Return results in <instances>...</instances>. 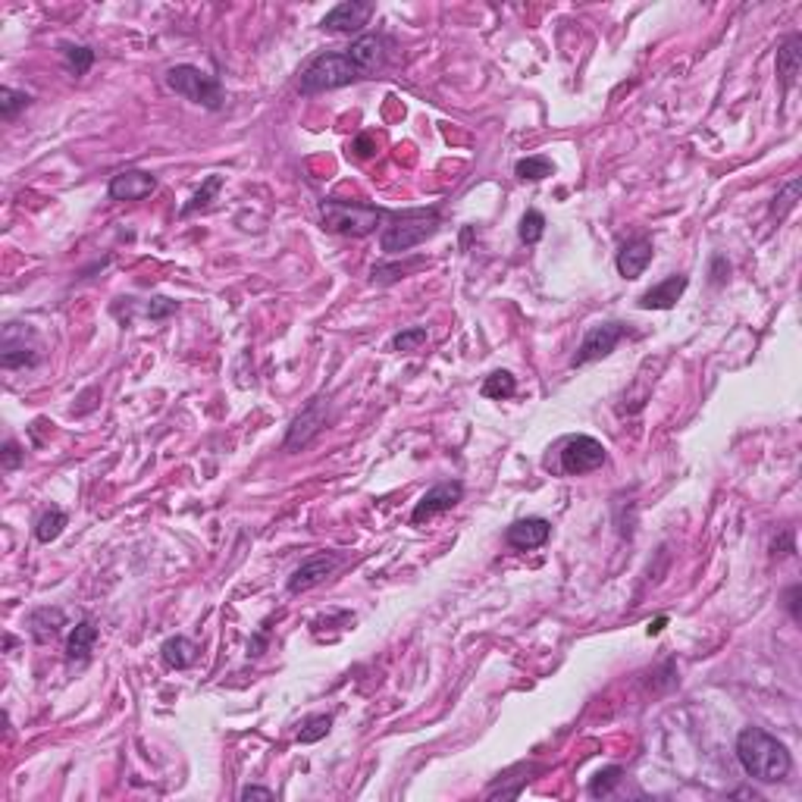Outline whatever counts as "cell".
Here are the masks:
<instances>
[{"instance_id":"obj_1","label":"cell","mask_w":802,"mask_h":802,"mask_svg":"<svg viewBox=\"0 0 802 802\" xmlns=\"http://www.w3.org/2000/svg\"><path fill=\"white\" fill-rule=\"evenodd\" d=\"M736 759H740L743 771L749 778L762 780V784H780L793 768L790 749L778 736L765 734L762 727L740 730V736H736Z\"/></svg>"},{"instance_id":"obj_2","label":"cell","mask_w":802,"mask_h":802,"mask_svg":"<svg viewBox=\"0 0 802 802\" xmlns=\"http://www.w3.org/2000/svg\"><path fill=\"white\" fill-rule=\"evenodd\" d=\"M442 226V217L439 210H405V213H392L389 226L379 236V245H383L386 254H405V251L423 245L426 238H432Z\"/></svg>"},{"instance_id":"obj_3","label":"cell","mask_w":802,"mask_h":802,"mask_svg":"<svg viewBox=\"0 0 802 802\" xmlns=\"http://www.w3.org/2000/svg\"><path fill=\"white\" fill-rule=\"evenodd\" d=\"M364 79V76L354 69V63L348 60V54H320L307 63V69L301 73V94H323L333 92V88H345L352 82Z\"/></svg>"},{"instance_id":"obj_4","label":"cell","mask_w":802,"mask_h":802,"mask_svg":"<svg viewBox=\"0 0 802 802\" xmlns=\"http://www.w3.org/2000/svg\"><path fill=\"white\" fill-rule=\"evenodd\" d=\"M320 217H323V229L335 232V236H348V238H364L370 236L379 226L383 213L377 207L367 204H348V200H323L320 204Z\"/></svg>"},{"instance_id":"obj_5","label":"cell","mask_w":802,"mask_h":802,"mask_svg":"<svg viewBox=\"0 0 802 802\" xmlns=\"http://www.w3.org/2000/svg\"><path fill=\"white\" fill-rule=\"evenodd\" d=\"M166 85L176 94H183L185 101L200 103L207 110H219L223 107V85H219L217 76L204 73V69L192 67V63H179V67L166 69Z\"/></svg>"},{"instance_id":"obj_6","label":"cell","mask_w":802,"mask_h":802,"mask_svg":"<svg viewBox=\"0 0 802 802\" xmlns=\"http://www.w3.org/2000/svg\"><path fill=\"white\" fill-rule=\"evenodd\" d=\"M44 358L41 342L22 323H6L4 326V345H0V367L4 370H22V367H38Z\"/></svg>"},{"instance_id":"obj_7","label":"cell","mask_w":802,"mask_h":802,"mask_svg":"<svg viewBox=\"0 0 802 802\" xmlns=\"http://www.w3.org/2000/svg\"><path fill=\"white\" fill-rule=\"evenodd\" d=\"M608 461V451L599 439L593 436H574L561 445V470L567 477H584L599 470Z\"/></svg>"},{"instance_id":"obj_8","label":"cell","mask_w":802,"mask_h":802,"mask_svg":"<svg viewBox=\"0 0 802 802\" xmlns=\"http://www.w3.org/2000/svg\"><path fill=\"white\" fill-rule=\"evenodd\" d=\"M627 335V323L620 320H605V323H596V326H590V333L584 335V342H580L577 354L571 358V367H584V364H593V361L599 358H608V354L618 348V342Z\"/></svg>"},{"instance_id":"obj_9","label":"cell","mask_w":802,"mask_h":802,"mask_svg":"<svg viewBox=\"0 0 802 802\" xmlns=\"http://www.w3.org/2000/svg\"><path fill=\"white\" fill-rule=\"evenodd\" d=\"M461 499H464V483H458V480L436 483L430 493H423V495H420V502L414 504L411 523H414V527H423V523H430L432 517L451 511Z\"/></svg>"},{"instance_id":"obj_10","label":"cell","mask_w":802,"mask_h":802,"mask_svg":"<svg viewBox=\"0 0 802 802\" xmlns=\"http://www.w3.org/2000/svg\"><path fill=\"white\" fill-rule=\"evenodd\" d=\"M326 398H310V405L304 407L299 417L292 420L289 426V436H286V451H299L304 445H310L316 439V432L326 426Z\"/></svg>"},{"instance_id":"obj_11","label":"cell","mask_w":802,"mask_h":802,"mask_svg":"<svg viewBox=\"0 0 802 802\" xmlns=\"http://www.w3.org/2000/svg\"><path fill=\"white\" fill-rule=\"evenodd\" d=\"M342 565V555H333V552H320V555H310L307 561H301L299 567L292 571V577H289V593H307L314 590L316 584H323L326 577H333V571Z\"/></svg>"},{"instance_id":"obj_12","label":"cell","mask_w":802,"mask_h":802,"mask_svg":"<svg viewBox=\"0 0 802 802\" xmlns=\"http://www.w3.org/2000/svg\"><path fill=\"white\" fill-rule=\"evenodd\" d=\"M548 536H552V523L546 517H521L504 530V542L514 552H533V548L546 546Z\"/></svg>"},{"instance_id":"obj_13","label":"cell","mask_w":802,"mask_h":802,"mask_svg":"<svg viewBox=\"0 0 802 802\" xmlns=\"http://www.w3.org/2000/svg\"><path fill=\"white\" fill-rule=\"evenodd\" d=\"M377 13L373 4H361V0H348V4H339L323 16L320 29L326 31H358L370 22V16Z\"/></svg>"},{"instance_id":"obj_14","label":"cell","mask_w":802,"mask_h":802,"mask_svg":"<svg viewBox=\"0 0 802 802\" xmlns=\"http://www.w3.org/2000/svg\"><path fill=\"white\" fill-rule=\"evenodd\" d=\"M154 189H157V179L147 170H122L110 179L107 195L113 200H141L151 195Z\"/></svg>"},{"instance_id":"obj_15","label":"cell","mask_w":802,"mask_h":802,"mask_svg":"<svg viewBox=\"0 0 802 802\" xmlns=\"http://www.w3.org/2000/svg\"><path fill=\"white\" fill-rule=\"evenodd\" d=\"M345 54L361 76H370L386 63V41L383 35H361L358 41H352V48Z\"/></svg>"},{"instance_id":"obj_16","label":"cell","mask_w":802,"mask_h":802,"mask_svg":"<svg viewBox=\"0 0 802 802\" xmlns=\"http://www.w3.org/2000/svg\"><path fill=\"white\" fill-rule=\"evenodd\" d=\"M690 280L683 273L677 276H668L664 282H658V286H652L649 292L639 295V310H671L677 301L683 299V292H687Z\"/></svg>"},{"instance_id":"obj_17","label":"cell","mask_w":802,"mask_h":802,"mask_svg":"<svg viewBox=\"0 0 802 802\" xmlns=\"http://www.w3.org/2000/svg\"><path fill=\"white\" fill-rule=\"evenodd\" d=\"M652 254H655V251H652V242L649 238H630V242H624L620 245V251H618V273L624 276V280H637V276H643V270L649 267L652 263Z\"/></svg>"},{"instance_id":"obj_18","label":"cell","mask_w":802,"mask_h":802,"mask_svg":"<svg viewBox=\"0 0 802 802\" xmlns=\"http://www.w3.org/2000/svg\"><path fill=\"white\" fill-rule=\"evenodd\" d=\"M799 69H802V38L790 35L778 48V79H780V88H784V92H790V88L797 85Z\"/></svg>"},{"instance_id":"obj_19","label":"cell","mask_w":802,"mask_h":802,"mask_svg":"<svg viewBox=\"0 0 802 802\" xmlns=\"http://www.w3.org/2000/svg\"><path fill=\"white\" fill-rule=\"evenodd\" d=\"M63 627H67V614L60 608H35L29 614V630L38 643H50L54 637H60Z\"/></svg>"},{"instance_id":"obj_20","label":"cell","mask_w":802,"mask_h":802,"mask_svg":"<svg viewBox=\"0 0 802 802\" xmlns=\"http://www.w3.org/2000/svg\"><path fill=\"white\" fill-rule=\"evenodd\" d=\"M94 643H98V627H94V620H79L67 639V658L69 662H88Z\"/></svg>"},{"instance_id":"obj_21","label":"cell","mask_w":802,"mask_h":802,"mask_svg":"<svg viewBox=\"0 0 802 802\" xmlns=\"http://www.w3.org/2000/svg\"><path fill=\"white\" fill-rule=\"evenodd\" d=\"M160 655H164V662L170 664V668L185 671V668H192V664H195L198 646L192 643L189 637H170L164 646H160Z\"/></svg>"},{"instance_id":"obj_22","label":"cell","mask_w":802,"mask_h":802,"mask_svg":"<svg viewBox=\"0 0 802 802\" xmlns=\"http://www.w3.org/2000/svg\"><path fill=\"white\" fill-rule=\"evenodd\" d=\"M67 523H69L67 511L57 508V504H54V508H48L41 517H38V523H35V539H38V542H44V546H48V542H54V539H60V533H63V530H67Z\"/></svg>"},{"instance_id":"obj_23","label":"cell","mask_w":802,"mask_h":802,"mask_svg":"<svg viewBox=\"0 0 802 802\" xmlns=\"http://www.w3.org/2000/svg\"><path fill=\"white\" fill-rule=\"evenodd\" d=\"M555 173V164L548 157H542V154H536V157H523L514 164V176L523 179V183H539V179L552 176Z\"/></svg>"},{"instance_id":"obj_24","label":"cell","mask_w":802,"mask_h":802,"mask_svg":"<svg viewBox=\"0 0 802 802\" xmlns=\"http://www.w3.org/2000/svg\"><path fill=\"white\" fill-rule=\"evenodd\" d=\"M620 780H624V768H618V765L602 768L596 778L590 780V797H593V799H605V797H611V793L620 787Z\"/></svg>"},{"instance_id":"obj_25","label":"cell","mask_w":802,"mask_h":802,"mask_svg":"<svg viewBox=\"0 0 802 802\" xmlns=\"http://www.w3.org/2000/svg\"><path fill=\"white\" fill-rule=\"evenodd\" d=\"M517 392V379L511 377L508 370H495L486 377V383H483V398H495V401H504L511 398Z\"/></svg>"},{"instance_id":"obj_26","label":"cell","mask_w":802,"mask_h":802,"mask_svg":"<svg viewBox=\"0 0 802 802\" xmlns=\"http://www.w3.org/2000/svg\"><path fill=\"white\" fill-rule=\"evenodd\" d=\"M63 60H67L69 73L76 76H85L88 69L94 67V50L85 48V44H63Z\"/></svg>"},{"instance_id":"obj_27","label":"cell","mask_w":802,"mask_h":802,"mask_svg":"<svg viewBox=\"0 0 802 802\" xmlns=\"http://www.w3.org/2000/svg\"><path fill=\"white\" fill-rule=\"evenodd\" d=\"M517 236H521L523 245H536L542 236H546V217H542L539 210H527L521 217V229H517Z\"/></svg>"},{"instance_id":"obj_28","label":"cell","mask_w":802,"mask_h":802,"mask_svg":"<svg viewBox=\"0 0 802 802\" xmlns=\"http://www.w3.org/2000/svg\"><path fill=\"white\" fill-rule=\"evenodd\" d=\"M29 103H31V94L16 92V88H0V116H4L6 122L16 120L19 110H25Z\"/></svg>"},{"instance_id":"obj_29","label":"cell","mask_w":802,"mask_h":802,"mask_svg":"<svg viewBox=\"0 0 802 802\" xmlns=\"http://www.w3.org/2000/svg\"><path fill=\"white\" fill-rule=\"evenodd\" d=\"M329 727H333V717H329V715H310L307 721L301 724V730H299V743H316V740H323V736L329 734Z\"/></svg>"},{"instance_id":"obj_30","label":"cell","mask_w":802,"mask_h":802,"mask_svg":"<svg viewBox=\"0 0 802 802\" xmlns=\"http://www.w3.org/2000/svg\"><path fill=\"white\" fill-rule=\"evenodd\" d=\"M423 342H426V326H411V329H401L396 339H392V348L396 352H417Z\"/></svg>"},{"instance_id":"obj_31","label":"cell","mask_w":802,"mask_h":802,"mask_svg":"<svg viewBox=\"0 0 802 802\" xmlns=\"http://www.w3.org/2000/svg\"><path fill=\"white\" fill-rule=\"evenodd\" d=\"M219 185H223V179H219V176H210V179H207V183H204V189H200L198 195L192 198V204H185V207H183V217H189V213H195L198 207H207V204H210V198L219 192Z\"/></svg>"},{"instance_id":"obj_32","label":"cell","mask_w":802,"mask_h":802,"mask_svg":"<svg viewBox=\"0 0 802 802\" xmlns=\"http://www.w3.org/2000/svg\"><path fill=\"white\" fill-rule=\"evenodd\" d=\"M0 461H4V470H16L19 464L25 461V451L19 449L16 439H6V442H4V451H0Z\"/></svg>"},{"instance_id":"obj_33","label":"cell","mask_w":802,"mask_h":802,"mask_svg":"<svg viewBox=\"0 0 802 802\" xmlns=\"http://www.w3.org/2000/svg\"><path fill=\"white\" fill-rule=\"evenodd\" d=\"M797 195H799V179H793V183H787V189L774 198V200H780V204H774V213L784 217L787 210H793V207H797Z\"/></svg>"},{"instance_id":"obj_34","label":"cell","mask_w":802,"mask_h":802,"mask_svg":"<svg viewBox=\"0 0 802 802\" xmlns=\"http://www.w3.org/2000/svg\"><path fill=\"white\" fill-rule=\"evenodd\" d=\"M727 276H730V263H727V257L717 254L715 261H711V286H724V282H727Z\"/></svg>"},{"instance_id":"obj_35","label":"cell","mask_w":802,"mask_h":802,"mask_svg":"<svg viewBox=\"0 0 802 802\" xmlns=\"http://www.w3.org/2000/svg\"><path fill=\"white\" fill-rule=\"evenodd\" d=\"M799 596H802V586L797 584V586H790V590H787V596H784V608L787 611H790V618L797 620H802V611H799Z\"/></svg>"},{"instance_id":"obj_36","label":"cell","mask_w":802,"mask_h":802,"mask_svg":"<svg viewBox=\"0 0 802 802\" xmlns=\"http://www.w3.org/2000/svg\"><path fill=\"white\" fill-rule=\"evenodd\" d=\"M173 310H176V301H166V299H154V301H151V307H147V316H151V320H160V316L173 314Z\"/></svg>"},{"instance_id":"obj_37","label":"cell","mask_w":802,"mask_h":802,"mask_svg":"<svg viewBox=\"0 0 802 802\" xmlns=\"http://www.w3.org/2000/svg\"><path fill=\"white\" fill-rule=\"evenodd\" d=\"M242 799L248 802V799H276V793L273 790H267V787H245L242 790Z\"/></svg>"},{"instance_id":"obj_38","label":"cell","mask_w":802,"mask_h":802,"mask_svg":"<svg viewBox=\"0 0 802 802\" xmlns=\"http://www.w3.org/2000/svg\"><path fill=\"white\" fill-rule=\"evenodd\" d=\"M664 624H668V618H664V614H662V618H655V620H652V624H649V630H646V633H649V637H658V633L664 630Z\"/></svg>"}]
</instances>
